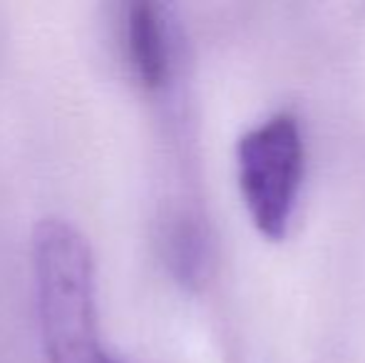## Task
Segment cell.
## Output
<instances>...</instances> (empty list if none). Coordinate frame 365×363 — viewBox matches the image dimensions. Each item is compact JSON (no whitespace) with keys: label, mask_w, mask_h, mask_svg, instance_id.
<instances>
[{"label":"cell","mask_w":365,"mask_h":363,"mask_svg":"<svg viewBox=\"0 0 365 363\" xmlns=\"http://www.w3.org/2000/svg\"><path fill=\"white\" fill-rule=\"evenodd\" d=\"M33 279L48 363H125L102 341L92 249L68 219L50 217L35 227Z\"/></svg>","instance_id":"6da1fadb"},{"label":"cell","mask_w":365,"mask_h":363,"mask_svg":"<svg viewBox=\"0 0 365 363\" xmlns=\"http://www.w3.org/2000/svg\"><path fill=\"white\" fill-rule=\"evenodd\" d=\"M303 137L293 115H274L251 127L236 145V175L254 227L264 237L289 232L303 182Z\"/></svg>","instance_id":"7a4b0ae2"},{"label":"cell","mask_w":365,"mask_h":363,"mask_svg":"<svg viewBox=\"0 0 365 363\" xmlns=\"http://www.w3.org/2000/svg\"><path fill=\"white\" fill-rule=\"evenodd\" d=\"M164 262L179 284L197 289L207 281L212 264L209 234L194 217H177L164 229Z\"/></svg>","instance_id":"277c9868"},{"label":"cell","mask_w":365,"mask_h":363,"mask_svg":"<svg viewBox=\"0 0 365 363\" xmlns=\"http://www.w3.org/2000/svg\"><path fill=\"white\" fill-rule=\"evenodd\" d=\"M122 45L132 75L147 90L169 83L174 68V38L162 5L137 0L122 15Z\"/></svg>","instance_id":"3957f363"}]
</instances>
